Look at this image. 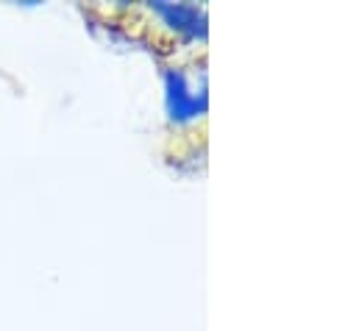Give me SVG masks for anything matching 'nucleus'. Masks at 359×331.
Here are the masks:
<instances>
[{
  "label": "nucleus",
  "mask_w": 359,
  "mask_h": 331,
  "mask_svg": "<svg viewBox=\"0 0 359 331\" xmlns=\"http://www.w3.org/2000/svg\"><path fill=\"white\" fill-rule=\"evenodd\" d=\"M154 11L179 34H187V36H203L206 34V17L195 6H187V3H154Z\"/></svg>",
  "instance_id": "nucleus-2"
},
{
  "label": "nucleus",
  "mask_w": 359,
  "mask_h": 331,
  "mask_svg": "<svg viewBox=\"0 0 359 331\" xmlns=\"http://www.w3.org/2000/svg\"><path fill=\"white\" fill-rule=\"evenodd\" d=\"M165 83H168V106H170V117L176 123H187V120H195L198 114H203L206 109V95H195L189 92V86L184 81L179 70H168L165 76Z\"/></svg>",
  "instance_id": "nucleus-1"
}]
</instances>
